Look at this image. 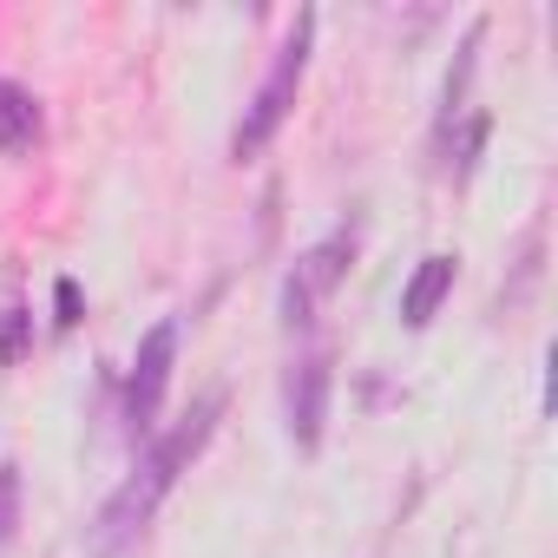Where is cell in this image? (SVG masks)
I'll list each match as a JSON object with an SVG mask.
<instances>
[{
    "instance_id": "277c9868",
    "label": "cell",
    "mask_w": 558,
    "mask_h": 558,
    "mask_svg": "<svg viewBox=\"0 0 558 558\" xmlns=\"http://www.w3.org/2000/svg\"><path fill=\"white\" fill-rule=\"evenodd\" d=\"M171 362H178V323L165 316V323L138 342V362H132V375H125V421H132L138 440L151 434V421H158V408H165Z\"/></svg>"
},
{
    "instance_id": "6da1fadb",
    "label": "cell",
    "mask_w": 558,
    "mask_h": 558,
    "mask_svg": "<svg viewBox=\"0 0 558 558\" xmlns=\"http://www.w3.org/2000/svg\"><path fill=\"white\" fill-rule=\"evenodd\" d=\"M217 414H223V395H204L171 434H158L151 447H145V460L132 466V480L99 506V519H93V558H112V551H125L145 525H151V512H158V499L178 486V473L204 453V440L217 434Z\"/></svg>"
},
{
    "instance_id": "7a4b0ae2",
    "label": "cell",
    "mask_w": 558,
    "mask_h": 558,
    "mask_svg": "<svg viewBox=\"0 0 558 558\" xmlns=\"http://www.w3.org/2000/svg\"><path fill=\"white\" fill-rule=\"evenodd\" d=\"M310 40H316V14L303 8L296 27L283 34V47H276V60H269V73H263L256 99L243 106V119H236V132H230V158H236V165L256 158L276 132H283V119H290V106H296V93H303V73H310Z\"/></svg>"
},
{
    "instance_id": "9c48e42d",
    "label": "cell",
    "mask_w": 558,
    "mask_h": 558,
    "mask_svg": "<svg viewBox=\"0 0 558 558\" xmlns=\"http://www.w3.org/2000/svg\"><path fill=\"white\" fill-rule=\"evenodd\" d=\"M14 525H21V466L0 460V551L14 545Z\"/></svg>"
},
{
    "instance_id": "8992f818",
    "label": "cell",
    "mask_w": 558,
    "mask_h": 558,
    "mask_svg": "<svg viewBox=\"0 0 558 558\" xmlns=\"http://www.w3.org/2000/svg\"><path fill=\"white\" fill-rule=\"evenodd\" d=\"M447 296H453V256H421V269L408 276V290H401V323L427 329Z\"/></svg>"
},
{
    "instance_id": "3957f363",
    "label": "cell",
    "mask_w": 558,
    "mask_h": 558,
    "mask_svg": "<svg viewBox=\"0 0 558 558\" xmlns=\"http://www.w3.org/2000/svg\"><path fill=\"white\" fill-rule=\"evenodd\" d=\"M349 263H355V230H349V223L329 230L316 250L296 256L290 283H283V323H290V329H310V323H316V310L336 296V283L349 276Z\"/></svg>"
},
{
    "instance_id": "5b68a950",
    "label": "cell",
    "mask_w": 558,
    "mask_h": 558,
    "mask_svg": "<svg viewBox=\"0 0 558 558\" xmlns=\"http://www.w3.org/2000/svg\"><path fill=\"white\" fill-rule=\"evenodd\" d=\"M329 381H336V368H329V349H323V342H310V349L290 362V388H283V401H290V440H296L303 453H316V447H323V421H329Z\"/></svg>"
},
{
    "instance_id": "8fae6325",
    "label": "cell",
    "mask_w": 558,
    "mask_h": 558,
    "mask_svg": "<svg viewBox=\"0 0 558 558\" xmlns=\"http://www.w3.org/2000/svg\"><path fill=\"white\" fill-rule=\"evenodd\" d=\"M53 329H80V283L73 276L53 283Z\"/></svg>"
},
{
    "instance_id": "30bf717a",
    "label": "cell",
    "mask_w": 558,
    "mask_h": 558,
    "mask_svg": "<svg viewBox=\"0 0 558 558\" xmlns=\"http://www.w3.org/2000/svg\"><path fill=\"white\" fill-rule=\"evenodd\" d=\"M27 355V310H0V362Z\"/></svg>"
},
{
    "instance_id": "52a82bcc",
    "label": "cell",
    "mask_w": 558,
    "mask_h": 558,
    "mask_svg": "<svg viewBox=\"0 0 558 558\" xmlns=\"http://www.w3.org/2000/svg\"><path fill=\"white\" fill-rule=\"evenodd\" d=\"M34 145H40V99L0 80V151H34Z\"/></svg>"
},
{
    "instance_id": "ba28073f",
    "label": "cell",
    "mask_w": 558,
    "mask_h": 558,
    "mask_svg": "<svg viewBox=\"0 0 558 558\" xmlns=\"http://www.w3.org/2000/svg\"><path fill=\"white\" fill-rule=\"evenodd\" d=\"M473 53H480V27H466V40H460V60H453V73H447V106H440V132H434V151L447 145L453 119L466 112V86H473Z\"/></svg>"
}]
</instances>
